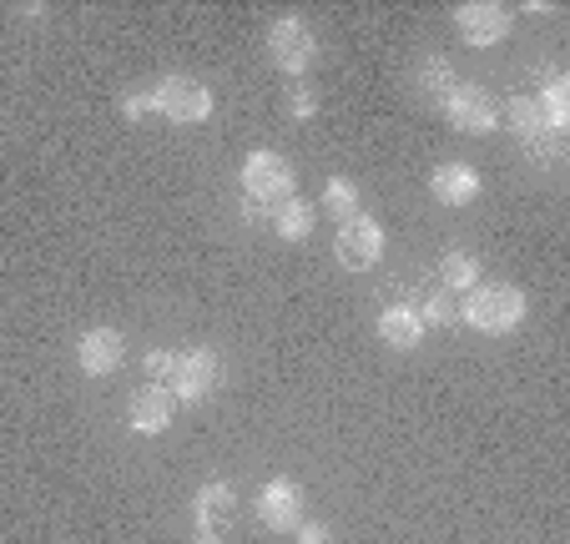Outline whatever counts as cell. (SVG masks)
<instances>
[{"label": "cell", "instance_id": "1", "mask_svg": "<svg viewBox=\"0 0 570 544\" xmlns=\"http://www.w3.org/2000/svg\"><path fill=\"white\" fill-rule=\"evenodd\" d=\"M464 323L480 333H516L526 323V293L510 283H490V288H470L464 298Z\"/></svg>", "mask_w": 570, "mask_h": 544}, {"label": "cell", "instance_id": "2", "mask_svg": "<svg viewBox=\"0 0 570 544\" xmlns=\"http://www.w3.org/2000/svg\"><path fill=\"white\" fill-rule=\"evenodd\" d=\"M152 107L167 121H177V127H198V121L212 117V91L198 77H167V81H157Z\"/></svg>", "mask_w": 570, "mask_h": 544}, {"label": "cell", "instance_id": "3", "mask_svg": "<svg viewBox=\"0 0 570 544\" xmlns=\"http://www.w3.org/2000/svg\"><path fill=\"white\" fill-rule=\"evenodd\" d=\"M242 187H248V202L258 208H278L293 197V162L278 152H252L242 162Z\"/></svg>", "mask_w": 570, "mask_h": 544}, {"label": "cell", "instance_id": "4", "mask_svg": "<svg viewBox=\"0 0 570 544\" xmlns=\"http://www.w3.org/2000/svg\"><path fill=\"white\" fill-rule=\"evenodd\" d=\"M218 379H222L218 353L187 349V353H177V369H172V379H167V393L182 403H202L212 389H218Z\"/></svg>", "mask_w": 570, "mask_h": 544}, {"label": "cell", "instance_id": "5", "mask_svg": "<svg viewBox=\"0 0 570 544\" xmlns=\"http://www.w3.org/2000/svg\"><path fill=\"white\" fill-rule=\"evenodd\" d=\"M268 56H273L278 71L298 77V71H308V66H313V56H319V41H313V31H308L298 16H283V21L268 26Z\"/></svg>", "mask_w": 570, "mask_h": 544}, {"label": "cell", "instance_id": "6", "mask_svg": "<svg viewBox=\"0 0 570 544\" xmlns=\"http://www.w3.org/2000/svg\"><path fill=\"white\" fill-rule=\"evenodd\" d=\"M384 258V228H379V222L373 218H349L339 228V262L349 272H363V268H373V262Z\"/></svg>", "mask_w": 570, "mask_h": 544}, {"label": "cell", "instance_id": "7", "mask_svg": "<svg viewBox=\"0 0 570 544\" xmlns=\"http://www.w3.org/2000/svg\"><path fill=\"white\" fill-rule=\"evenodd\" d=\"M454 31L464 36L470 46H500L504 36H510V11L504 6H494V0H470V6H460L454 11Z\"/></svg>", "mask_w": 570, "mask_h": 544}, {"label": "cell", "instance_id": "8", "mask_svg": "<svg viewBox=\"0 0 570 544\" xmlns=\"http://www.w3.org/2000/svg\"><path fill=\"white\" fill-rule=\"evenodd\" d=\"M121 359H127V338H121L117 328H91L77 349V363L87 379H111V373L121 369Z\"/></svg>", "mask_w": 570, "mask_h": 544}, {"label": "cell", "instance_id": "9", "mask_svg": "<svg viewBox=\"0 0 570 544\" xmlns=\"http://www.w3.org/2000/svg\"><path fill=\"white\" fill-rule=\"evenodd\" d=\"M258 520L278 534L298 530V520H303V490L293 480H268L263 494H258Z\"/></svg>", "mask_w": 570, "mask_h": 544}, {"label": "cell", "instance_id": "10", "mask_svg": "<svg viewBox=\"0 0 570 544\" xmlns=\"http://www.w3.org/2000/svg\"><path fill=\"white\" fill-rule=\"evenodd\" d=\"M444 111H450V121L460 131H470V137H480V131H494V121H500V111H494V97L484 87H454L450 101H444Z\"/></svg>", "mask_w": 570, "mask_h": 544}, {"label": "cell", "instance_id": "11", "mask_svg": "<svg viewBox=\"0 0 570 544\" xmlns=\"http://www.w3.org/2000/svg\"><path fill=\"white\" fill-rule=\"evenodd\" d=\"M429 192H434V202H444V208H470L474 197H480V172H474L470 162H444L429 177Z\"/></svg>", "mask_w": 570, "mask_h": 544}, {"label": "cell", "instance_id": "12", "mask_svg": "<svg viewBox=\"0 0 570 544\" xmlns=\"http://www.w3.org/2000/svg\"><path fill=\"white\" fill-rule=\"evenodd\" d=\"M172 414H177V399L167 389H137L132 403H127V424L137 434H162L172 424Z\"/></svg>", "mask_w": 570, "mask_h": 544}, {"label": "cell", "instance_id": "13", "mask_svg": "<svg viewBox=\"0 0 570 544\" xmlns=\"http://www.w3.org/2000/svg\"><path fill=\"white\" fill-rule=\"evenodd\" d=\"M504 117H510V131H516L520 142H546L550 137V121H546V111H540V101L536 97H510V107H504Z\"/></svg>", "mask_w": 570, "mask_h": 544}, {"label": "cell", "instance_id": "14", "mask_svg": "<svg viewBox=\"0 0 570 544\" xmlns=\"http://www.w3.org/2000/svg\"><path fill=\"white\" fill-rule=\"evenodd\" d=\"M232 504H238V490L232 484H222V480H212V484H202L198 494H192V514H198V524L202 530H212V524H222L232 514Z\"/></svg>", "mask_w": 570, "mask_h": 544}, {"label": "cell", "instance_id": "15", "mask_svg": "<svg viewBox=\"0 0 570 544\" xmlns=\"http://www.w3.org/2000/svg\"><path fill=\"white\" fill-rule=\"evenodd\" d=\"M379 338H384L389 349H414L419 338H424V323H419L414 308H389V313H379Z\"/></svg>", "mask_w": 570, "mask_h": 544}, {"label": "cell", "instance_id": "16", "mask_svg": "<svg viewBox=\"0 0 570 544\" xmlns=\"http://www.w3.org/2000/svg\"><path fill=\"white\" fill-rule=\"evenodd\" d=\"M268 222H273V232L283 242H303L308 232H313V208H308L303 197H288V202H278V208L268 212Z\"/></svg>", "mask_w": 570, "mask_h": 544}, {"label": "cell", "instance_id": "17", "mask_svg": "<svg viewBox=\"0 0 570 544\" xmlns=\"http://www.w3.org/2000/svg\"><path fill=\"white\" fill-rule=\"evenodd\" d=\"M414 87H419V97L424 101H450V91H454V71H450V61L444 56H424V66H419V77H414Z\"/></svg>", "mask_w": 570, "mask_h": 544}, {"label": "cell", "instance_id": "18", "mask_svg": "<svg viewBox=\"0 0 570 544\" xmlns=\"http://www.w3.org/2000/svg\"><path fill=\"white\" fill-rule=\"evenodd\" d=\"M540 111H546V121H550V137H560L566 131V121H570V81L566 77H550L546 81V91H540Z\"/></svg>", "mask_w": 570, "mask_h": 544}, {"label": "cell", "instance_id": "19", "mask_svg": "<svg viewBox=\"0 0 570 544\" xmlns=\"http://www.w3.org/2000/svg\"><path fill=\"white\" fill-rule=\"evenodd\" d=\"M323 202H329V212H333L339 222L359 218V187H353L349 177H333V182L323 187Z\"/></svg>", "mask_w": 570, "mask_h": 544}, {"label": "cell", "instance_id": "20", "mask_svg": "<svg viewBox=\"0 0 570 544\" xmlns=\"http://www.w3.org/2000/svg\"><path fill=\"white\" fill-rule=\"evenodd\" d=\"M474 278H480V262H474L470 252H444V283L450 288H474Z\"/></svg>", "mask_w": 570, "mask_h": 544}, {"label": "cell", "instance_id": "21", "mask_svg": "<svg viewBox=\"0 0 570 544\" xmlns=\"http://www.w3.org/2000/svg\"><path fill=\"white\" fill-rule=\"evenodd\" d=\"M283 107H288V117L308 121L313 111H319V91H313V87H293V91L283 97Z\"/></svg>", "mask_w": 570, "mask_h": 544}, {"label": "cell", "instance_id": "22", "mask_svg": "<svg viewBox=\"0 0 570 544\" xmlns=\"http://www.w3.org/2000/svg\"><path fill=\"white\" fill-rule=\"evenodd\" d=\"M450 318H454L450 293H434V298H424V313H419V323H450Z\"/></svg>", "mask_w": 570, "mask_h": 544}, {"label": "cell", "instance_id": "23", "mask_svg": "<svg viewBox=\"0 0 570 544\" xmlns=\"http://www.w3.org/2000/svg\"><path fill=\"white\" fill-rule=\"evenodd\" d=\"M147 373H152V379L157 383H167V379H172V369H177V353H167V349H152V353H147Z\"/></svg>", "mask_w": 570, "mask_h": 544}, {"label": "cell", "instance_id": "24", "mask_svg": "<svg viewBox=\"0 0 570 544\" xmlns=\"http://www.w3.org/2000/svg\"><path fill=\"white\" fill-rule=\"evenodd\" d=\"M147 111H157V107H152V97H142V91H137V97H121V117H127V121L147 117Z\"/></svg>", "mask_w": 570, "mask_h": 544}, {"label": "cell", "instance_id": "25", "mask_svg": "<svg viewBox=\"0 0 570 544\" xmlns=\"http://www.w3.org/2000/svg\"><path fill=\"white\" fill-rule=\"evenodd\" d=\"M298 544H333L329 524H298Z\"/></svg>", "mask_w": 570, "mask_h": 544}, {"label": "cell", "instance_id": "26", "mask_svg": "<svg viewBox=\"0 0 570 544\" xmlns=\"http://www.w3.org/2000/svg\"><path fill=\"white\" fill-rule=\"evenodd\" d=\"M198 544H218V534H212V530H202V534H198Z\"/></svg>", "mask_w": 570, "mask_h": 544}]
</instances>
